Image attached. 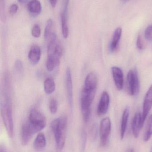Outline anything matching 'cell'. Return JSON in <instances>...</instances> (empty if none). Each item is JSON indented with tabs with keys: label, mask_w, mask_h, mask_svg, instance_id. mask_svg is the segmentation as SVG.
Listing matches in <instances>:
<instances>
[{
	"label": "cell",
	"mask_w": 152,
	"mask_h": 152,
	"mask_svg": "<svg viewBox=\"0 0 152 152\" xmlns=\"http://www.w3.org/2000/svg\"><path fill=\"white\" fill-rule=\"evenodd\" d=\"M68 121L65 117L54 120L51 124V128L54 134L56 147L62 150L64 147L67 136Z\"/></svg>",
	"instance_id": "obj_1"
},
{
	"label": "cell",
	"mask_w": 152,
	"mask_h": 152,
	"mask_svg": "<svg viewBox=\"0 0 152 152\" xmlns=\"http://www.w3.org/2000/svg\"><path fill=\"white\" fill-rule=\"evenodd\" d=\"M4 98L1 105V114L8 135L12 138L13 137L14 126L10 92H4Z\"/></svg>",
	"instance_id": "obj_2"
},
{
	"label": "cell",
	"mask_w": 152,
	"mask_h": 152,
	"mask_svg": "<svg viewBox=\"0 0 152 152\" xmlns=\"http://www.w3.org/2000/svg\"><path fill=\"white\" fill-rule=\"evenodd\" d=\"M28 121L37 133L43 130L46 126L45 117L35 108H32L30 110Z\"/></svg>",
	"instance_id": "obj_3"
},
{
	"label": "cell",
	"mask_w": 152,
	"mask_h": 152,
	"mask_svg": "<svg viewBox=\"0 0 152 152\" xmlns=\"http://www.w3.org/2000/svg\"><path fill=\"white\" fill-rule=\"evenodd\" d=\"M128 91L130 95H137L140 90V81L136 69H131L128 73L127 77Z\"/></svg>",
	"instance_id": "obj_4"
},
{
	"label": "cell",
	"mask_w": 152,
	"mask_h": 152,
	"mask_svg": "<svg viewBox=\"0 0 152 152\" xmlns=\"http://www.w3.org/2000/svg\"><path fill=\"white\" fill-rule=\"evenodd\" d=\"M111 121L109 118L107 117L102 120L100 124V145L104 147L109 142V136L111 131Z\"/></svg>",
	"instance_id": "obj_5"
},
{
	"label": "cell",
	"mask_w": 152,
	"mask_h": 152,
	"mask_svg": "<svg viewBox=\"0 0 152 152\" xmlns=\"http://www.w3.org/2000/svg\"><path fill=\"white\" fill-rule=\"evenodd\" d=\"M69 0L62 1V10L61 14L62 32L64 38H68L69 34L68 24V9Z\"/></svg>",
	"instance_id": "obj_6"
},
{
	"label": "cell",
	"mask_w": 152,
	"mask_h": 152,
	"mask_svg": "<svg viewBox=\"0 0 152 152\" xmlns=\"http://www.w3.org/2000/svg\"><path fill=\"white\" fill-rule=\"evenodd\" d=\"M36 133L35 129L32 127L28 121L25 122L21 126V144L24 146L27 145L31 137Z\"/></svg>",
	"instance_id": "obj_7"
},
{
	"label": "cell",
	"mask_w": 152,
	"mask_h": 152,
	"mask_svg": "<svg viewBox=\"0 0 152 152\" xmlns=\"http://www.w3.org/2000/svg\"><path fill=\"white\" fill-rule=\"evenodd\" d=\"M152 107V84L145 94L143 105V112L142 115V122L144 124L145 119Z\"/></svg>",
	"instance_id": "obj_8"
},
{
	"label": "cell",
	"mask_w": 152,
	"mask_h": 152,
	"mask_svg": "<svg viewBox=\"0 0 152 152\" xmlns=\"http://www.w3.org/2000/svg\"><path fill=\"white\" fill-rule=\"evenodd\" d=\"M110 103V96L108 92L104 91L97 107V113L99 116H103L107 113Z\"/></svg>",
	"instance_id": "obj_9"
},
{
	"label": "cell",
	"mask_w": 152,
	"mask_h": 152,
	"mask_svg": "<svg viewBox=\"0 0 152 152\" xmlns=\"http://www.w3.org/2000/svg\"><path fill=\"white\" fill-rule=\"evenodd\" d=\"M112 73L115 86L119 90H121L124 86V75L120 68L113 66L112 68Z\"/></svg>",
	"instance_id": "obj_10"
},
{
	"label": "cell",
	"mask_w": 152,
	"mask_h": 152,
	"mask_svg": "<svg viewBox=\"0 0 152 152\" xmlns=\"http://www.w3.org/2000/svg\"><path fill=\"white\" fill-rule=\"evenodd\" d=\"M66 86L68 102L72 106L73 101V84L70 69L68 67L66 72Z\"/></svg>",
	"instance_id": "obj_11"
},
{
	"label": "cell",
	"mask_w": 152,
	"mask_h": 152,
	"mask_svg": "<svg viewBox=\"0 0 152 152\" xmlns=\"http://www.w3.org/2000/svg\"><path fill=\"white\" fill-rule=\"evenodd\" d=\"M142 122V114L140 112L135 114L132 122V129L135 138H138L140 130L143 126Z\"/></svg>",
	"instance_id": "obj_12"
},
{
	"label": "cell",
	"mask_w": 152,
	"mask_h": 152,
	"mask_svg": "<svg viewBox=\"0 0 152 152\" xmlns=\"http://www.w3.org/2000/svg\"><path fill=\"white\" fill-rule=\"evenodd\" d=\"M41 50L38 45H33L29 50L28 53V59L31 64L36 65L39 62L41 58Z\"/></svg>",
	"instance_id": "obj_13"
},
{
	"label": "cell",
	"mask_w": 152,
	"mask_h": 152,
	"mask_svg": "<svg viewBox=\"0 0 152 152\" xmlns=\"http://www.w3.org/2000/svg\"><path fill=\"white\" fill-rule=\"evenodd\" d=\"M97 83V76L95 73L91 72L89 73L86 77L84 88L91 90H96Z\"/></svg>",
	"instance_id": "obj_14"
},
{
	"label": "cell",
	"mask_w": 152,
	"mask_h": 152,
	"mask_svg": "<svg viewBox=\"0 0 152 152\" xmlns=\"http://www.w3.org/2000/svg\"><path fill=\"white\" fill-rule=\"evenodd\" d=\"M27 10L31 15L37 16L42 11V4L38 0H31L28 3Z\"/></svg>",
	"instance_id": "obj_15"
},
{
	"label": "cell",
	"mask_w": 152,
	"mask_h": 152,
	"mask_svg": "<svg viewBox=\"0 0 152 152\" xmlns=\"http://www.w3.org/2000/svg\"><path fill=\"white\" fill-rule=\"evenodd\" d=\"M46 145V138L44 134L39 133L37 136L34 142V147L37 151L44 150Z\"/></svg>",
	"instance_id": "obj_16"
},
{
	"label": "cell",
	"mask_w": 152,
	"mask_h": 152,
	"mask_svg": "<svg viewBox=\"0 0 152 152\" xmlns=\"http://www.w3.org/2000/svg\"><path fill=\"white\" fill-rule=\"evenodd\" d=\"M130 111L129 107H127L124 110L121 118V126H120V138L123 139L125 136L127 127L128 122L129 118Z\"/></svg>",
	"instance_id": "obj_17"
},
{
	"label": "cell",
	"mask_w": 152,
	"mask_h": 152,
	"mask_svg": "<svg viewBox=\"0 0 152 152\" xmlns=\"http://www.w3.org/2000/svg\"><path fill=\"white\" fill-rule=\"evenodd\" d=\"M122 29L120 27L117 28L114 31L112 41L110 45V50L112 52H113L117 49L119 42L122 35Z\"/></svg>",
	"instance_id": "obj_18"
},
{
	"label": "cell",
	"mask_w": 152,
	"mask_h": 152,
	"mask_svg": "<svg viewBox=\"0 0 152 152\" xmlns=\"http://www.w3.org/2000/svg\"><path fill=\"white\" fill-rule=\"evenodd\" d=\"M55 82L52 78H47L44 82V91L47 94H52L55 90Z\"/></svg>",
	"instance_id": "obj_19"
},
{
	"label": "cell",
	"mask_w": 152,
	"mask_h": 152,
	"mask_svg": "<svg viewBox=\"0 0 152 152\" xmlns=\"http://www.w3.org/2000/svg\"><path fill=\"white\" fill-rule=\"evenodd\" d=\"M54 32L53 21L51 19H49L47 20L45 29L44 38L46 41H47L51 35Z\"/></svg>",
	"instance_id": "obj_20"
},
{
	"label": "cell",
	"mask_w": 152,
	"mask_h": 152,
	"mask_svg": "<svg viewBox=\"0 0 152 152\" xmlns=\"http://www.w3.org/2000/svg\"><path fill=\"white\" fill-rule=\"evenodd\" d=\"M152 136V114L149 117L146 126V130L144 135V142H147L150 140Z\"/></svg>",
	"instance_id": "obj_21"
},
{
	"label": "cell",
	"mask_w": 152,
	"mask_h": 152,
	"mask_svg": "<svg viewBox=\"0 0 152 152\" xmlns=\"http://www.w3.org/2000/svg\"><path fill=\"white\" fill-rule=\"evenodd\" d=\"M49 110L52 114H54L57 112L58 110V102L54 98H52L50 100L49 103Z\"/></svg>",
	"instance_id": "obj_22"
},
{
	"label": "cell",
	"mask_w": 152,
	"mask_h": 152,
	"mask_svg": "<svg viewBox=\"0 0 152 152\" xmlns=\"http://www.w3.org/2000/svg\"><path fill=\"white\" fill-rule=\"evenodd\" d=\"M32 35L35 38H38L41 34V29L38 24H35L33 26L31 30Z\"/></svg>",
	"instance_id": "obj_23"
},
{
	"label": "cell",
	"mask_w": 152,
	"mask_h": 152,
	"mask_svg": "<svg viewBox=\"0 0 152 152\" xmlns=\"http://www.w3.org/2000/svg\"><path fill=\"white\" fill-rule=\"evenodd\" d=\"M0 12H1V20L3 22H4L6 20V16L5 12V3L4 0H1L0 1Z\"/></svg>",
	"instance_id": "obj_24"
},
{
	"label": "cell",
	"mask_w": 152,
	"mask_h": 152,
	"mask_svg": "<svg viewBox=\"0 0 152 152\" xmlns=\"http://www.w3.org/2000/svg\"><path fill=\"white\" fill-rule=\"evenodd\" d=\"M145 37L146 40L152 42V25L149 26L145 29Z\"/></svg>",
	"instance_id": "obj_25"
},
{
	"label": "cell",
	"mask_w": 152,
	"mask_h": 152,
	"mask_svg": "<svg viewBox=\"0 0 152 152\" xmlns=\"http://www.w3.org/2000/svg\"><path fill=\"white\" fill-rule=\"evenodd\" d=\"M137 47L140 50H142L145 49V44L144 43L142 37L140 35H138L137 37L136 43Z\"/></svg>",
	"instance_id": "obj_26"
},
{
	"label": "cell",
	"mask_w": 152,
	"mask_h": 152,
	"mask_svg": "<svg viewBox=\"0 0 152 152\" xmlns=\"http://www.w3.org/2000/svg\"><path fill=\"white\" fill-rule=\"evenodd\" d=\"M18 5L16 4H11L9 7V13L12 14V15L16 14L18 12Z\"/></svg>",
	"instance_id": "obj_27"
},
{
	"label": "cell",
	"mask_w": 152,
	"mask_h": 152,
	"mask_svg": "<svg viewBox=\"0 0 152 152\" xmlns=\"http://www.w3.org/2000/svg\"><path fill=\"white\" fill-rule=\"evenodd\" d=\"M15 67L18 72H21L23 69L22 61L20 60H17L15 63Z\"/></svg>",
	"instance_id": "obj_28"
},
{
	"label": "cell",
	"mask_w": 152,
	"mask_h": 152,
	"mask_svg": "<svg viewBox=\"0 0 152 152\" xmlns=\"http://www.w3.org/2000/svg\"><path fill=\"white\" fill-rule=\"evenodd\" d=\"M87 134L85 132H83L82 134V149L84 150L85 148L86 143Z\"/></svg>",
	"instance_id": "obj_29"
},
{
	"label": "cell",
	"mask_w": 152,
	"mask_h": 152,
	"mask_svg": "<svg viewBox=\"0 0 152 152\" xmlns=\"http://www.w3.org/2000/svg\"><path fill=\"white\" fill-rule=\"evenodd\" d=\"M97 128L96 126H95L91 131V136L93 139H95L96 137L97 136Z\"/></svg>",
	"instance_id": "obj_30"
},
{
	"label": "cell",
	"mask_w": 152,
	"mask_h": 152,
	"mask_svg": "<svg viewBox=\"0 0 152 152\" xmlns=\"http://www.w3.org/2000/svg\"><path fill=\"white\" fill-rule=\"evenodd\" d=\"M50 2V4L51 5L52 7L54 8L57 4V1L58 0H49Z\"/></svg>",
	"instance_id": "obj_31"
},
{
	"label": "cell",
	"mask_w": 152,
	"mask_h": 152,
	"mask_svg": "<svg viewBox=\"0 0 152 152\" xmlns=\"http://www.w3.org/2000/svg\"><path fill=\"white\" fill-rule=\"evenodd\" d=\"M21 4H25L27 3L28 2L29 0H17Z\"/></svg>",
	"instance_id": "obj_32"
},
{
	"label": "cell",
	"mask_w": 152,
	"mask_h": 152,
	"mask_svg": "<svg viewBox=\"0 0 152 152\" xmlns=\"http://www.w3.org/2000/svg\"><path fill=\"white\" fill-rule=\"evenodd\" d=\"M0 152H7L6 149L4 146L1 145L0 147Z\"/></svg>",
	"instance_id": "obj_33"
},
{
	"label": "cell",
	"mask_w": 152,
	"mask_h": 152,
	"mask_svg": "<svg viewBox=\"0 0 152 152\" xmlns=\"http://www.w3.org/2000/svg\"><path fill=\"white\" fill-rule=\"evenodd\" d=\"M126 152H134V148H130L126 151Z\"/></svg>",
	"instance_id": "obj_34"
},
{
	"label": "cell",
	"mask_w": 152,
	"mask_h": 152,
	"mask_svg": "<svg viewBox=\"0 0 152 152\" xmlns=\"http://www.w3.org/2000/svg\"><path fill=\"white\" fill-rule=\"evenodd\" d=\"M151 152H152V148H151Z\"/></svg>",
	"instance_id": "obj_35"
}]
</instances>
